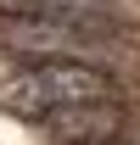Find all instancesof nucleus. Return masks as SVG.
<instances>
[{
	"label": "nucleus",
	"instance_id": "nucleus-2",
	"mask_svg": "<svg viewBox=\"0 0 140 145\" xmlns=\"http://www.w3.org/2000/svg\"><path fill=\"white\" fill-rule=\"evenodd\" d=\"M0 45L22 56H45V61H67L62 50H84V45H95V34L51 22V17H28V11H0Z\"/></svg>",
	"mask_w": 140,
	"mask_h": 145
},
{
	"label": "nucleus",
	"instance_id": "nucleus-3",
	"mask_svg": "<svg viewBox=\"0 0 140 145\" xmlns=\"http://www.w3.org/2000/svg\"><path fill=\"white\" fill-rule=\"evenodd\" d=\"M45 134H51L56 145H112L123 134V112L112 106V101L67 106V112H56V117H45Z\"/></svg>",
	"mask_w": 140,
	"mask_h": 145
},
{
	"label": "nucleus",
	"instance_id": "nucleus-1",
	"mask_svg": "<svg viewBox=\"0 0 140 145\" xmlns=\"http://www.w3.org/2000/svg\"><path fill=\"white\" fill-rule=\"evenodd\" d=\"M90 101H112V78L90 61H34L0 84V112L22 123H45L56 112L90 106Z\"/></svg>",
	"mask_w": 140,
	"mask_h": 145
},
{
	"label": "nucleus",
	"instance_id": "nucleus-4",
	"mask_svg": "<svg viewBox=\"0 0 140 145\" xmlns=\"http://www.w3.org/2000/svg\"><path fill=\"white\" fill-rule=\"evenodd\" d=\"M28 17H51V22H67V28H90L101 34L112 22V0H17Z\"/></svg>",
	"mask_w": 140,
	"mask_h": 145
}]
</instances>
